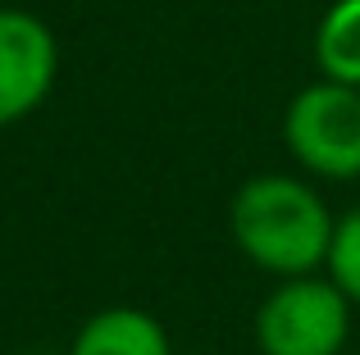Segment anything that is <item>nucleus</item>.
<instances>
[{
	"label": "nucleus",
	"mask_w": 360,
	"mask_h": 355,
	"mask_svg": "<svg viewBox=\"0 0 360 355\" xmlns=\"http://www.w3.org/2000/svg\"><path fill=\"white\" fill-rule=\"evenodd\" d=\"M60 73L55 32L27 9H0V128H14L51 96Z\"/></svg>",
	"instance_id": "4"
},
{
	"label": "nucleus",
	"mask_w": 360,
	"mask_h": 355,
	"mask_svg": "<svg viewBox=\"0 0 360 355\" xmlns=\"http://www.w3.org/2000/svg\"><path fill=\"white\" fill-rule=\"evenodd\" d=\"M333 214L324 196L288 173H260L238 187L229 205V228L242 255L255 269L278 278L315 274L328 260L333 241Z\"/></svg>",
	"instance_id": "1"
},
{
	"label": "nucleus",
	"mask_w": 360,
	"mask_h": 355,
	"mask_svg": "<svg viewBox=\"0 0 360 355\" xmlns=\"http://www.w3.org/2000/svg\"><path fill=\"white\" fill-rule=\"evenodd\" d=\"M328 278L342 287V296L360 305V205L347 210L333 223V241H328Z\"/></svg>",
	"instance_id": "7"
},
{
	"label": "nucleus",
	"mask_w": 360,
	"mask_h": 355,
	"mask_svg": "<svg viewBox=\"0 0 360 355\" xmlns=\"http://www.w3.org/2000/svg\"><path fill=\"white\" fill-rule=\"evenodd\" d=\"M352 333V301L333 278H283L255 314L264 355H338Z\"/></svg>",
	"instance_id": "3"
},
{
	"label": "nucleus",
	"mask_w": 360,
	"mask_h": 355,
	"mask_svg": "<svg viewBox=\"0 0 360 355\" xmlns=\"http://www.w3.org/2000/svg\"><path fill=\"white\" fill-rule=\"evenodd\" d=\"M69 355H174L169 337L146 310L137 305H110L96 310L78 328Z\"/></svg>",
	"instance_id": "5"
},
{
	"label": "nucleus",
	"mask_w": 360,
	"mask_h": 355,
	"mask_svg": "<svg viewBox=\"0 0 360 355\" xmlns=\"http://www.w3.org/2000/svg\"><path fill=\"white\" fill-rule=\"evenodd\" d=\"M315 64L324 78L360 87V0H338L315 27Z\"/></svg>",
	"instance_id": "6"
},
{
	"label": "nucleus",
	"mask_w": 360,
	"mask_h": 355,
	"mask_svg": "<svg viewBox=\"0 0 360 355\" xmlns=\"http://www.w3.org/2000/svg\"><path fill=\"white\" fill-rule=\"evenodd\" d=\"M283 142L310 173L333 182L360 178V87L333 78L301 87L283 114Z\"/></svg>",
	"instance_id": "2"
}]
</instances>
